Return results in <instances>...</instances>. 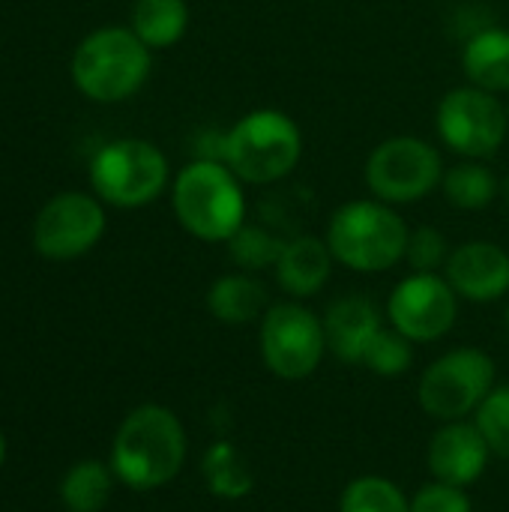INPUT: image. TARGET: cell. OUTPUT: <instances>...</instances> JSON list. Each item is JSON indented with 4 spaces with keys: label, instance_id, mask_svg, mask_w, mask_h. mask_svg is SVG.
<instances>
[{
    "label": "cell",
    "instance_id": "obj_13",
    "mask_svg": "<svg viewBox=\"0 0 509 512\" xmlns=\"http://www.w3.org/2000/svg\"><path fill=\"white\" fill-rule=\"evenodd\" d=\"M492 450L474 420L441 423L426 447V468L432 480L468 489L483 480Z\"/></svg>",
    "mask_w": 509,
    "mask_h": 512
},
{
    "label": "cell",
    "instance_id": "obj_30",
    "mask_svg": "<svg viewBox=\"0 0 509 512\" xmlns=\"http://www.w3.org/2000/svg\"><path fill=\"white\" fill-rule=\"evenodd\" d=\"M3 462H6V438L0 432V468H3Z\"/></svg>",
    "mask_w": 509,
    "mask_h": 512
},
{
    "label": "cell",
    "instance_id": "obj_6",
    "mask_svg": "<svg viewBox=\"0 0 509 512\" xmlns=\"http://www.w3.org/2000/svg\"><path fill=\"white\" fill-rule=\"evenodd\" d=\"M495 384V360L483 348L462 345L435 357L423 369L417 381V402L423 414H429L438 423L468 420L477 414V408L495 390Z\"/></svg>",
    "mask_w": 509,
    "mask_h": 512
},
{
    "label": "cell",
    "instance_id": "obj_10",
    "mask_svg": "<svg viewBox=\"0 0 509 512\" xmlns=\"http://www.w3.org/2000/svg\"><path fill=\"white\" fill-rule=\"evenodd\" d=\"M435 132L441 144L462 159H489L509 138L507 102L474 84L450 87L435 108Z\"/></svg>",
    "mask_w": 509,
    "mask_h": 512
},
{
    "label": "cell",
    "instance_id": "obj_1",
    "mask_svg": "<svg viewBox=\"0 0 509 512\" xmlns=\"http://www.w3.org/2000/svg\"><path fill=\"white\" fill-rule=\"evenodd\" d=\"M189 456L183 420L165 405L132 408L111 441V471L132 492H156L174 483Z\"/></svg>",
    "mask_w": 509,
    "mask_h": 512
},
{
    "label": "cell",
    "instance_id": "obj_11",
    "mask_svg": "<svg viewBox=\"0 0 509 512\" xmlns=\"http://www.w3.org/2000/svg\"><path fill=\"white\" fill-rule=\"evenodd\" d=\"M387 321L414 345H432L459 324V294L444 273H408L387 297Z\"/></svg>",
    "mask_w": 509,
    "mask_h": 512
},
{
    "label": "cell",
    "instance_id": "obj_29",
    "mask_svg": "<svg viewBox=\"0 0 509 512\" xmlns=\"http://www.w3.org/2000/svg\"><path fill=\"white\" fill-rule=\"evenodd\" d=\"M501 198L507 201V207H509V174L507 177H501Z\"/></svg>",
    "mask_w": 509,
    "mask_h": 512
},
{
    "label": "cell",
    "instance_id": "obj_24",
    "mask_svg": "<svg viewBox=\"0 0 509 512\" xmlns=\"http://www.w3.org/2000/svg\"><path fill=\"white\" fill-rule=\"evenodd\" d=\"M228 258L237 270L243 273H261V270H273L279 255H282V246H285V237H279L276 231L264 228V225H252L246 222L228 243Z\"/></svg>",
    "mask_w": 509,
    "mask_h": 512
},
{
    "label": "cell",
    "instance_id": "obj_20",
    "mask_svg": "<svg viewBox=\"0 0 509 512\" xmlns=\"http://www.w3.org/2000/svg\"><path fill=\"white\" fill-rule=\"evenodd\" d=\"M201 480L207 492L219 501H243L255 489L252 468L237 444L213 441L201 456Z\"/></svg>",
    "mask_w": 509,
    "mask_h": 512
},
{
    "label": "cell",
    "instance_id": "obj_4",
    "mask_svg": "<svg viewBox=\"0 0 509 512\" xmlns=\"http://www.w3.org/2000/svg\"><path fill=\"white\" fill-rule=\"evenodd\" d=\"M303 159V132L279 108H255L225 129V165L246 186H273Z\"/></svg>",
    "mask_w": 509,
    "mask_h": 512
},
{
    "label": "cell",
    "instance_id": "obj_18",
    "mask_svg": "<svg viewBox=\"0 0 509 512\" xmlns=\"http://www.w3.org/2000/svg\"><path fill=\"white\" fill-rule=\"evenodd\" d=\"M462 72L465 81L489 93H509V30L486 24L462 42Z\"/></svg>",
    "mask_w": 509,
    "mask_h": 512
},
{
    "label": "cell",
    "instance_id": "obj_19",
    "mask_svg": "<svg viewBox=\"0 0 509 512\" xmlns=\"http://www.w3.org/2000/svg\"><path fill=\"white\" fill-rule=\"evenodd\" d=\"M441 195L447 198L450 207L477 213V210L492 207L501 198V177L483 159H462L444 168Z\"/></svg>",
    "mask_w": 509,
    "mask_h": 512
},
{
    "label": "cell",
    "instance_id": "obj_32",
    "mask_svg": "<svg viewBox=\"0 0 509 512\" xmlns=\"http://www.w3.org/2000/svg\"><path fill=\"white\" fill-rule=\"evenodd\" d=\"M507 111H509V96H507Z\"/></svg>",
    "mask_w": 509,
    "mask_h": 512
},
{
    "label": "cell",
    "instance_id": "obj_7",
    "mask_svg": "<svg viewBox=\"0 0 509 512\" xmlns=\"http://www.w3.org/2000/svg\"><path fill=\"white\" fill-rule=\"evenodd\" d=\"M168 183V156L147 138H117L90 159V186L96 198L120 210L153 204Z\"/></svg>",
    "mask_w": 509,
    "mask_h": 512
},
{
    "label": "cell",
    "instance_id": "obj_21",
    "mask_svg": "<svg viewBox=\"0 0 509 512\" xmlns=\"http://www.w3.org/2000/svg\"><path fill=\"white\" fill-rule=\"evenodd\" d=\"M189 21L192 12L186 0H135L129 27L150 51H162L186 36Z\"/></svg>",
    "mask_w": 509,
    "mask_h": 512
},
{
    "label": "cell",
    "instance_id": "obj_8",
    "mask_svg": "<svg viewBox=\"0 0 509 512\" xmlns=\"http://www.w3.org/2000/svg\"><path fill=\"white\" fill-rule=\"evenodd\" d=\"M444 168V156L429 138L390 135L366 156L363 180L372 198L402 207L420 204L441 189Z\"/></svg>",
    "mask_w": 509,
    "mask_h": 512
},
{
    "label": "cell",
    "instance_id": "obj_15",
    "mask_svg": "<svg viewBox=\"0 0 509 512\" xmlns=\"http://www.w3.org/2000/svg\"><path fill=\"white\" fill-rule=\"evenodd\" d=\"M321 318H324L327 351L336 360L348 363V366L363 363V354H366L369 342L384 327L381 309L363 294H348V297L333 300Z\"/></svg>",
    "mask_w": 509,
    "mask_h": 512
},
{
    "label": "cell",
    "instance_id": "obj_17",
    "mask_svg": "<svg viewBox=\"0 0 509 512\" xmlns=\"http://www.w3.org/2000/svg\"><path fill=\"white\" fill-rule=\"evenodd\" d=\"M204 303H207V312L219 324L246 327L264 318V312L270 309V294H267V285L258 279V273L234 270L210 282Z\"/></svg>",
    "mask_w": 509,
    "mask_h": 512
},
{
    "label": "cell",
    "instance_id": "obj_22",
    "mask_svg": "<svg viewBox=\"0 0 509 512\" xmlns=\"http://www.w3.org/2000/svg\"><path fill=\"white\" fill-rule=\"evenodd\" d=\"M114 471L99 459L75 462L60 480V501L69 512H102L114 495Z\"/></svg>",
    "mask_w": 509,
    "mask_h": 512
},
{
    "label": "cell",
    "instance_id": "obj_9",
    "mask_svg": "<svg viewBox=\"0 0 509 512\" xmlns=\"http://www.w3.org/2000/svg\"><path fill=\"white\" fill-rule=\"evenodd\" d=\"M258 354L267 372L279 381L297 384L312 378L330 354L324 318L315 315L303 300L270 303L258 321Z\"/></svg>",
    "mask_w": 509,
    "mask_h": 512
},
{
    "label": "cell",
    "instance_id": "obj_3",
    "mask_svg": "<svg viewBox=\"0 0 509 512\" xmlns=\"http://www.w3.org/2000/svg\"><path fill=\"white\" fill-rule=\"evenodd\" d=\"M243 180L213 159H192L171 180V210L186 234L201 243H228L246 225Z\"/></svg>",
    "mask_w": 509,
    "mask_h": 512
},
{
    "label": "cell",
    "instance_id": "obj_5",
    "mask_svg": "<svg viewBox=\"0 0 509 512\" xmlns=\"http://www.w3.org/2000/svg\"><path fill=\"white\" fill-rule=\"evenodd\" d=\"M153 69L150 48L132 27H99L87 33L72 54V84L90 102L114 105L135 96Z\"/></svg>",
    "mask_w": 509,
    "mask_h": 512
},
{
    "label": "cell",
    "instance_id": "obj_25",
    "mask_svg": "<svg viewBox=\"0 0 509 512\" xmlns=\"http://www.w3.org/2000/svg\"><path fill=\"white\" fill-rule=\"evenodd\" d=\"M360 366H366L378 378H402L414 366V342L393 327H381L378 336L369 342Z\"/></svg>",
    "mask_w": 509,
    "mask_h": 512
},
{
    "label": "cell",
    "instance_id": "obj_26",
    "mask_svg": "<svg viewBox=\"0 0 509 512\" xmlns=\"http://www.w3.org/2000/svg\"><path fill=\"white\" fill-rule=\"evenodd\" d=\"M471 420L483 432L492 456L509 462V384H495V390L483 399Z\"/></svg>",
    "mask_w": 509,
    "mask_h": 512
},
{
    "label": "cell",
    "instance_id": "obj_12",
    "mask_svg": "<svg viewBox=\"0 0 509 512\" xmlns=\"http://www.w3.org/2000/svg\"><path fill=\"white\" fill-rule=\"evenodd\" d=\"M108 216L96 195L60 192L33 222V249L48 261H72L87 255L105 234Z\"/></svg>",
    "mask_w": 509,
    "mask_h": 512
},
{
    "label": "cell",
    "instance_id": "obj_2",
    "mask_svg": "<svg viewBox=\"0 0 509 512\" xmlns=\"http://www.w3.org/2000/svg\"><path fill=\"white\" fill-rule=\"evenodd\" d=\"M411 225L399 207L378 198H354L333 210L324 240L339 267L363 276L387 273L405 261Z\"/></svg>",
    "mask_w": 509,
    "mask_h": 512
},
{
    "label": "cell",
    "instance_id": "obj_27",
    "mask_svg": "<svg viewBox=\"0 0 509 512\" xmlns=\"http://www.w3.org/2000/svg\"><path fill=\"white\" fill-rule=\"evenodd\" d=\"M450 252L453 246L444 231L432 225H420V228H411L405 264L411 267V273H444Z\"/></svg>",
    "mask_w": 509,
    "mask_h": 512
},
{
    "label": "cell",
    "instance_id": "obj_14",
    "mask_svg": "<svg viewBox=\"0 0 509 512\" xmlns=\"http://www.w3.org/2000/svg\"><path fill=\"white\" fill-rule=\"evenodd\" d=\"M444 276L459 300L498 303L509 294V252L492 240H468L450 252Z\"/></svg>",
    "mask_w": 509,
    "mask_h": 512
},
{
    "label": "cell",
    "instance_id": "obj_31",
    "mask_svg": "<svg viewBox=\"0 0 509 512\" xmlns=\"http://www.w3.org/2000/svg\"><path fill=\"white\" fill-rule=\"evenodd\" d=\"M504 318H507V324H509V306H507V315H504Z\"/></svg>",
    "mask_w": 509,
    "mask_h": 512
},
{
    "label": "cell",
    "instance_id": "obj_23",
    "mask_svg": "<svg viewBox=\"0 0 509 512\" xmlns=\"http://www.w3.org/2000/svg\"><path fill=\"white\" fill-rule=\"evenodd\" d=\"M339 512H411V498L390 477L363 474L342 489Z\"/></svg>",
    "mask_w": 509,
    "mask_h": 512
},
{
    "label": "cell",
    "instance_id": "obj_28",
    "mask_svg": "<svg viewBox=\"0 0 509 512\" xmlns=\"http://www.w3.org/2000/svg\"><path fill=\"white\" fill-rule=\"evenodd\" d=\"M411 512H474L465 489L429 480L411 495Z\"/></svg>",
    "mask_w": 509,
    "mask_h": 512
},
{
    "label": "cell",
    "instance_id": "obj_16",
    "mask_svg": "<svg viewBox=\"0 0 509 512\" xmlns=\"http://www.w3.org/2000/svg\"><path fill=\"white\" fill-rule=\"evenodd\" d=\"M333 267H336V258L324 237L297 234L285 240L273 273H276V285L291 300H309L327 288Z\"/></svg>",
    "mask_w": 509,
    "mask_h": 512
}]
</instances>
